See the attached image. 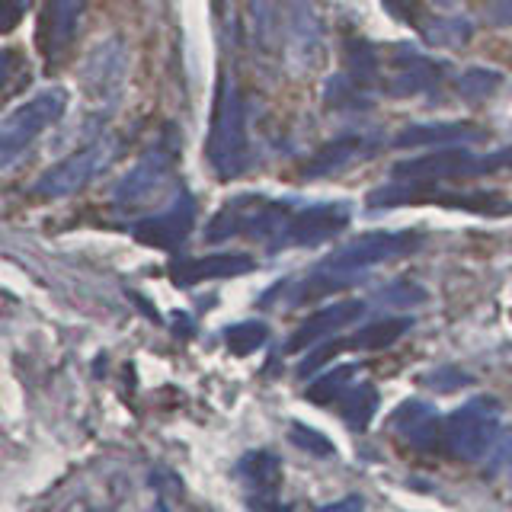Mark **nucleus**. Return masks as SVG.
Returning a JSON list of instances; mask_svg holds the SVG:
<instances>
[{
	"label": "nucleus",
	"mask_w": 512,
	"mask_h": 512,
	"mask_svg": "<svg viewBox=\"0 0 512 512\" xmlns=\"http://www.w3.org/2000/svg\"><path fill=\"white\" fill-rule=\"evenodd\" d=\"M420 234L413 231H375V234H362L356 240H349L340 250H333L324 263L314 269V279L308 288H320L327 292L333 285H346L352 276H362L365 269L391 263L397 256H407L420 247Z\"/></svg>",
	"instance_id": "1"
},
{
	"label": "nucleus",
	"mask_w": 512,
	"mask_h": 512,
	"mask_svg": "<svg viewBox=\"0 0 512 512\" xmlns=\"http://www.w3.org/2000/svg\"><path fill=\"white\" fill-rule=\"evenodd\" d=\"M208 164L215 167L218 180H231L247 164V132H244V103H240L237 80L221 74L212 135H208Z\"/></svg>",
	"instance_id": "2"
},
{
	"label": "nucleus",
	"mask_w": 512,
	"mask_h": 512,
	"mask_svg": "<svg viewBox=\"0 0 512 512\" xmlns=\"http://www.w3.org/2000/svg\"><path fill=\"white\" fill-rule=\"evenodd\" d=\"M68 100L71 93L64 87H45L36 96H29L26 103L10 109L4 125H0V167L10 170L13 160L26 154L29 144L64 116Z\"/></svg>",
	"instance_id": "3"
},
{
	"label": "nucleus",
	"mask_w": 512,
	"mask_h": 512,
	"mask_svg": "<svg viewBox=\"0 0 512 512\" xmlns=\"http://www.w3.org/2000/svg\"><path fill=\"white\" fill-rule=\"evenodd\" d=\"M503 410L493 397H474L468 404L452 410L445 420V442L452 455L464 461H480L490 455V448L500 439Z\"/></svg>",
	"instance_id": "4"
},
{
	"label": "nucleus",
	"mask_w": 512,
	"mask_h": 512,
	"mask_svg": "<svg viewBox=\"0 0 512 512\" xmlns=\"http://www.w3.org/2000/svg\"><path fill=\"white\" fill-rule=\"evenodd\" d=\"M512 167V148L496 151L490 157H477L468 148H436L432 154L404 160V164L394 167V176L400 180H416V183H436V180H461V176H480V173H493Z\"/></svg>",
	"instance_id": "5"
},
{
	"label": "nucleus",
	"mask_w": 512,
	"mask_h": 512,
	"mask_svg": "<svg viewBox=\"0 0 512 512\" xmlns=\"http://www.w3.org/2000/svg\"><path fill=\"white\" fill-rule=\"evenodd\" d=\"M112 157H116V144L109 138H100L87 144L84 151H74L71 157L58 160L55 167H48L39 183H36V196L42 199H64V196H74L84 186H90L96 176H100L109 164Z\"/></svg>",
	"instance_id": "6"
},
{
	"label": "nucleus",
	"mask_w": 512,
	"mask_h": 512,
	"mask_svg": "<svg viewBox=\"0 0 512 512\" xmlns=\"http://www.w3.org/2000/svg\"><path fill=\"white\" fill-rule=\"evenodd\" d=\"M420 202H439V205H452V208H471V212H487V215H500L509 212V202H503L496 192H439L429 189V183H416V186H384L375 189L368 196L372 208H394V205H420Z\"/></svg>",
	"instance_id": "7"
},
{
	"label": "nucleus",
	"mask_w": 512,
	"mask_h": 512,
	"mask_svg": "<svg viewBox=\"0 0 512 512\" xmlns=\"http://www.w3.org/2000/svg\"><path fill=\"white\" fill-rule=\"evenodd\" d=\"M170 176H173V148L157 144V148H151L132 170L122 176L112 196H116V205L138 208L144 202L157 199L160 192H164V186L170 183Z\"/></svg>",
	"instance_id": "8"
},
{
	"label": "nucleus",
	"mask_w": 512,
	"mask_h": 512,
	"mask_svg": "<svg viewBox=\"0 0 512 512\" xmlns=\"http://www.w3.org/2000/svg\"><path fill=\"white\" fill-rule=\"evenodd\" d=\"M192 228H196V202H192V196H186V192H180L160 215L138 221L135 237L144 247L176 250L189 237Z\"/></svg>",
	"instance_id": "9"
},
{
	"label": "nucleus",
	"mask_w": 512,
	"mask_h": 512,
	"mask_svg": "<svg viewBox=\"0 0 512 512\" xmlns=\"http://www.w3.org/2000/svg\"><path fill=\"white\" fill-rule=\"evenodd\" d=\"M125 74H128V52L119 39H106L87 55L84 84L93 100H100V103L119 100V93L125 87Z\"/></svg>",
	"instance_id": "10"
},
{
	"label": "nucleus",
	"mask_w": 512,
	"mask_h": 512,
	"mask_svg": "<svg viewBox=\"0 0 512 512\" xmlns=\"http://www.w3.org/2000/svg\"><path fill=\"white\" fill-rule=\"evenodd\" d=\"M282 48L292 64L308 68L320 55V10L317 0H288Z\"/></svg>",
	"instance_id": "11"
},
{
	"label": "nucleus",
	"mask_w": 512,
	"mask_h": 512,
	"mask_svg": "<svg viewBox=\"0 0 512 512\" xmlns=\"http://www.w3.org/2000/svg\"><path fill=\"white\" fill-rule=\"evenodd\" d=\"M80 13H84V0H48L45 13L39 20V48L48 61H58L71 48Z\"/></svg>",
	"instance_id": "12"
},
{
	"label": "nucleus",
	"mask_w": 512,
	"mask_h": 512,
	"mask_svg": "<svg viewBox=\"0 0 512 512\" xmlns=\"http://www.w3.org/2000/svg\"><path fill=\"white\" fill-rule=\"evenodd\" d=\"M349 224V212L343 205H298V212L288 224L285 244L282 247H308L317 240H327L333 234H340Z\"/></svg>",
	"instance_id": "13"
},
{
	"label": "nucleus",
	"mask_w": 512,
	"mask_h": 512,
	"mask_svg": "<svg viewBox=\"0 0 512 512\" xmlns=\"http://www.w3.org/2000/svg\"><path fill=\"white\" fill-rule=\"evenodd\" d=\"M253 256L247 253H212L199 256V260H183L173 266V282L176 285H196L208 279H231V276H247L253 272Z\"/></svg>",
	"instance_id": "14"
},
{
	"label": "nucleus",
	"mask_w": 512,
	"mask_h": 512,
	"mask_svg": "<svg viewBox=\"0 0 512 512\" xmlns=\"http://www.w3.org/2000/svg\"><path fill=\"white\" fill-rule=\"evenodd\" d=\"M365 311V304L362 301H340V304H333V308H324V311H317L314 317H308L304 324L295 330V336L288 340V352H301V349H308L314 343H320L324 336H333V333H340L346 324H352V320H359Z\"/></svg>",
	"instance_id": "15"
},
{
	"label": "nucleus",
	"mask_w": 512,
	"mask_h": 512,
	"mask_svg": "<svg viewBox=\"0 0 512 512\" xmlns=\"http://www.w3.org/2000/svg\"><path fill=\"white\" fill-rule=\"evenodd\" d=\"M391 80H388V90L391 96H413V93H423L432 84H439L442 68L432 64L429 58H423L420 52L413 48H397L394 61H391Z\"/></svg>",
	"instance_id": "16"
},
{
	"label": "nucleus",
	"mask_w": 512,
	"mask_h": 512,
	"mask_svg": "<svg viewBox=\"0 0 512 512\" xmlns=\"http://www.w3.org/2000/svg\"><path fill=\"white\" fill-rule=\"evenodd\" d=\"M480 138V128L464 122H429V125H410L394 138V148H455Z\"/></svg>",
	"instance_id": "17"
},
{
	"label": "nucleus",
	"mask_w": 512,
	"mask_h": 512,
	"mask_svg": "<svg viewBox=\"0 0 512 512\" xmlns=\"http://www.w3.org/2000/svg\"><path fill=\"white\" fill-rule=\"evenodd\" d=\"M285 4L288 0H247L253 39L263 52H276L285 39Z\"/></svg>",
	"instance_id": "18"
},
{
	"label": "nucleus",
	"mask_w": 512,
	"mask_h": 512,
	"mask_svg": "<svg viewBox=\"0 0 512 512\" xmlns=\"http://www.w3.org/2000/svg\"><path fill=\"white\" fill-rule=\"evenodd\" d=\"M391 423L400 436L420 448L432 445V439H436V432H439V416L429 404H423V400H407V404H400Z\"/></svg>",
	"instance_id": "19"
},
{
	"label": "nucleus",
	"mask_w": 512,
	"mask_h": 512,
	"mask_svg": "<svg viewBox=\"0 0 512 512\" xmlns=\"http://www.w3.org/2000/svg\"><path fill=\"white\" fill-rule=\"evenodd\" d=\"M362 138H340V141H330L324 144L308 164H304V176H327V173H336V170H343L346 164H352L365 148H362Z\"/></svg>",
	"instance_id": "20"
},
{
	"label": "nucleus",
	"mask_w": 512,
	"mask_h": 512,
	"mask_svg": "<svg viewBox=\"0 0 512 512\" xmlns=\"http://www.w3.org/2000/svg\"><path fill=\"white\" fill-rule=\"evenodd\" d=\"M410 330V320L394 317V320H378V324H368L365 330H359L352 340L343 343V349H384L394 340H400Z\"/></svg>",
	"instance_id": "21"
},
{
	"label": "nucleus",
	"mask_w": 512,
	"mask_h": 512,
	"mask_svg": "<svg viewBox=\"0 0 512 512\" xmlns=\"http://www.w3.org/2000/svg\"><path fill=\"white\" fill-rule=\"evenodd\" d=\"M340 407H343L346 423L362 429L368 420H372V413L378 407V394H375V388H368V384H352V388L343 391Z\"/></svg>",
	"instance_id": "22"
},
{
	"label": "nucleus",
	"mask_w": 512,
	"mask_h": 512,
	"mask_svg": "<svg viewBox=\"0 0 512 512\" xmlns=\"http://www.w3.org/2000/svg\"><path fill=\"white\" fill-rule=\"evenodd\" d=\"M500 84H503L500 71L468 68V71H461V77L455 80V90H458V96H464V100H487L490 93H496Z\"/></svg>",
	"instance_id": "23"
},
{
	"label": "nucleus",
	"mask_w": 512,
	"mask_h": 512,
	"mask_svg": "<svg viewBox=\"0 0 512 512\" xmlns=\"http://www.w3.org/2000/svg\"><path fill=\"white\" fill-rule=\"evenodd\" d=\"M224 340H228V349L237 352V356H250L253 349H260L269 340V330L260 320H244V324L224 330Z\"/></svg>",
	"instance_id": "24"
},
{
	"label": "nucleus",
	"mask_w": 512,
	"mask_h": 512,
	"mask_svg": "<svg viewBox=\"0 0 512 512\" xmlns=\"http://www.w3.org/2000/svg\"><path fill=\"white\" fill-rule=\"evenodd\" d=\"M474 26L468 20H461V16H442L432 26L423 29V36L429 45H464L471 39Z\"/></svg>",
	"instance_id": "25"
},
{
	"label": "nucleus",
	"mask_w": 512,
	"mask_h": 512,
	"mask_svg": "<svg viewBox=\"0 0 512 512\" xmlns=\"http://www.w3.org/2000/svg\"><path fill=\"white\" fill-rule=\"evenodd\" d=\"M346 64H349V74H352V80H356V84H372V80L378 77V68H381L375 48L365 45V42H352L349 45Z\"/></svg>",
	"instance_id": "26"
},
{
	"label": "nucleus",
	"mask_w": 512,
	"mask_h": 512,
	"mask_svg": "<svg viewBox=\"0 0 512 512\" xmlns=\"http://www.w3.org/2000/svg\"><path fill=\"white\" fill-rule=\"evenodd\" d=\"M356 368L352 365H343V368H333V372H327L324 378H317L311 388H308V397L317 400V404H330V400H340L343 391L349 388V378Z\"/></svg>",
	"instance_id": "27"
},
{
	"label": "nucleus",
	"mask_w": 512,
	"mask_h": 512,
	"mask_svg": "<svg viewBox=\"0 0 512 512\" xmlns=\"http://www.w3.org/2000/svg\"><path fill=\"white\" fill-rule=\"evenodd\" d=\"M292 442H295V445H301L304 452L317 455V458L333 455V445H330L324 436H320V432H314V429H308V426H301V423H295V426H292Z\"/></svg>",
	"instance_id": "28"
},
{
	"label": "nucleus",
	"mask_w": 512,
	"mask_h": 512,
	"mask_svg": "<svg viewBox=\"0 0 512 512\" xmlns=\"http://www.w3.org/2000/svg\"><path fill=\"white\" fill-rule=\"evenodd\" d=\"M384 7H388L397 20L404 23H416V16H420V7H416V0H381Z\"/></svg>",
	"instance_id": "29"
},
{
	"label": "nucleus",
	"mask_w": 512,
	"mask_h": 512,
	"mask_svg": "<svg viewBox=\"0 0 512 512\" xmlns=\"http://www.w3.org/2000/svg\"><path fill=\"white\" fill-rule=\"evenodd\" d=\"M487 20L493 26H512V0H493L487 7Z\"/></svg>",
	"instance_id": "30"
},
{
	"label": "nucleus",
	"mask_w": 512,
	"mask_h": 512,
	"mask_svg": "<svg viewBox=\"0 0 512 512\" xmlns=\"http://www.w3.org/2000/svg\"><path fill=\"white\" fill-rule=\"evenodd\" d=\"M26 7H29V0H4V32H10L16 23H20Z\"/></svg>",
	"instance_id": "31"
},
{
	"label": "nucleus",
	"mask_w": 512,
	"mask_h": 512,
	"mask_svg": "<svg viewBox=\"0 0 512 512\" xmlns=\"http://www.w3.org/2000/svg\"><path fill=\"white\" fill-rule=\"evenodd\" d=\"M317 512H362V500L359 496H346V500H340V503L320 506Z\"/></svg>",
	"instance_id": "32"
},
{
	"label": "nucleus",
	"mask_w": 512,
	"mask_h": 512,
	"mask_svg": "<svg viewBox=\"0 0 512 512\" xmlns=\"http://www.w3.org/2000/svg\"><path fill=\"white\" fill-rule=\"evenodd\" d=\"M432 7H439V10H452V7H458L461 0H429Z\"/></svg>",
	"instance_id": "33"
},
{
	"label": "nucleus",
	"mask_w": 512,
	"mask_h": 512,
	"mask_svg": "<svg viewBox=\"0 0 512 512\" xmlns=\"http://www.w3.org/2000/svg\"><path fill=\"white\" fill-rule=\"evenodd\" d=\"M509 484H512V439H509Z\"/></svg>",
	"instance_id": "34"
}]
</instances>
